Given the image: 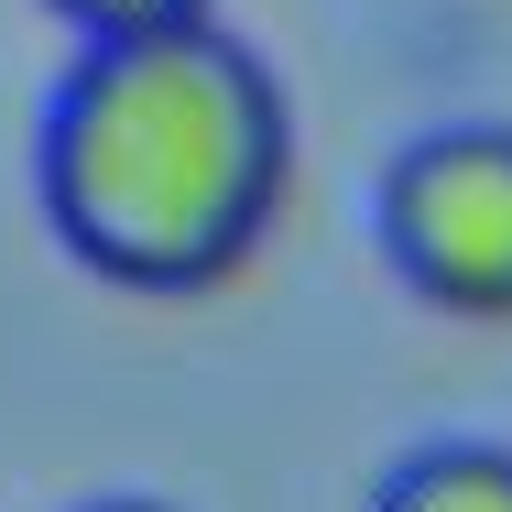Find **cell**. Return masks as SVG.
Here are the masks:
<instances>
[{
    "label": "cell",
    "instance_id": "7a4b0ae2",
    "mask_svg": "<svg viewBox=\"0 0 512 512\" xmlns=\"http://www.w3.org/2000/svg\"><path fill=\"white\" fill-rule=\"evenodd\" d=\"M382 251L436 316L512 327V120H447L393 153Z\"/></svg>",
    "mask_w": 512,
    "mask_h": 512
},
{
    "label": "cell",
    "instance_id": "5b68a950",
    "mask_svg": "<svg viewBox=\"0 0 512 512\" xmlns=\"http://www.w3.org/2000/svg\"><path fill=\"white\" fill-rule=\"evenodd\" d=\"M88 512H175V502H88Z\"/></svg>",
    "mask_w": 512,
    "mask_h": 512
},
{
    "label": "cell",
    "instance_id": "6da1fadb",
    "mask_svg": "<svg viewBox=\"0 0 512 512\" xmlns=\"http://www.w3.org/2000/svg\"><path fill=\"white\" fill-rule=\"evenodd\" d=\"M295 109L273 66L218 33H109L44 109V218L120 295H207L284 218Z\"/></svg>",
    "mask_w": 512,
    "mask_h": 512
},
{
    "label": "cell",
    "instance_id": "277c9868",
    "mask_svg": "<svg viewBox=\"0 0 512 512\" xmlns=\"http://www.w3.org/2000/svg\"><path fill=\"white\" fill-rule=\"evenodd\" d=\"M88 44H109V33H175V22H218V0H55Z\"/></svg>",
    "mask_w": 512,
    "mask_h": 512
},
{
    "label": "cell",
    "instance_id": "3957f363",
    "mask_svg": "<svg viewBox=\"0 0 512 512\" xmlns=\"http://www.w3.org/2000/svg\"><path fill=\"white\" fill-rule=\"evenodd\" d=\"M371 512H512V447H480V436L414 447Z\"/></svg>",
    "mask_w": 512,
    "mask_h": 512
}]
</instances>
